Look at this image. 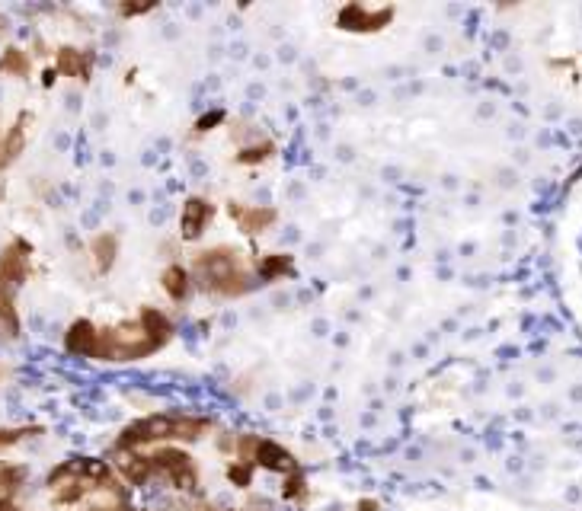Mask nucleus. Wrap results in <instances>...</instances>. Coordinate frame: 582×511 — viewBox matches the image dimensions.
<instances>
[{
	"label": "nucleus",
	"mask_w": 582,
	"mask_h": 511,
	"mask_svg": "<svg viewBox=\"0 0 582 511\" xmlns=\"http://www.w3.org/2000/svg\"><path fill=\"white\" fill-rule=\"evenodd\" d=\"M0 511H20V505H16L13 499H0Z\"/></svg>",
	"instance_id": "nucleus-25"
},
{
	"label": "nucleus",
	"mask_w": 582,
	"mask_h": 511,
	"mask_svg": "<svg viewBox=\"0 0 582 511\" xmlns=\"http://www.w3.org/2000/svg\"><path fill=\"white\" fill-rule=\"evenodd\" d=\"M212 214H215L212 202L199 199V195L186 199L183 214H180V234H183V240H199L202 230L208 227V221H212Z\"/></svg>",
	"instance_id": "nucleus-5"
},
{
	"label": "nucleus",
	"mask_w": 582,
	"mask_h": 511,
	"mask_svg": "<svg viewBox=\"0 0 582 511\" xmlns=\"http://www.w3.org/2000/svg\"><path fill=\"white\" fill-rule=\"evenodd\" d=\"M304 492V476L298 473V470H291L288 476H285V486H282V496L285 499H298Z\"/></svg>",
	"instance_id": "nucleus-22"
},
{
	"label": "nucleus",
	"mask_w": 582,
	"mask_h": 511,
	"mask_svg": "<svg viewBox=\"0 0 582 511\" xmlns=\"http://www.w3.org/2000/svg\"><path fill=\"white\" fill-rule=\"evenodd\" d=\"M231 214L237 218L244 234H260V230H266L272 221L279 218L276 208H237V205H231Z\"/></svg>",
	"instance_id": "nucleus-9"
},
{
	"label": "nucleus",
	"mask_w": 582,
	"mask_h": 511,
	"mask_svg": "<svg viewBox=\"0 0 582 511\" xmlns=\"http://www.w3.org/2000/svg\"><path fill=\"white\" fill-rule=\"evenodd\" d=\"M23 147H26V115H20V119L10 125L4 141H0V170H4L7 163H13L16 157H20Z\"/></svg>",
	"instance_id": "nucleus-10"
},
{
	"label": "nucleus",
	"mask_w": 582,
	"mask_h": 511,
	"mask_svg": "<svg viewBox=\"0 0 582 511\" xmlns=\"http://www.w3.org/2000/svg\"><path fill=\"white\" fill-rule=\"evenodd\" d=\"M26 480V470L23 467H10V464H0V499L7 496L10 489H16Z\"/></svg>",
	"instance_id": "nucleus-18"
},
{
	"label": "nucleus",
	"mask_w": 582,
	"mask_h": 511,
	"mask_svg": "<svg viewBox=\"0 0 582 511\" xmlns=\"http://www.w3.org/2000/svg\"><path fill=\"white\" fill-rule=\"evenodd\" d=\"M160 282H164V291L170 294V301H186L189 298V272L183 266H170Z\"/></svg>",
	"instance_id": "nucleus-15"
},
{
	"label": "nucleus",
	"mask_w": 582,
	"mask_h": 511,
	"mask_svg": "<svg viewBox=\"0 0 582 511\" xmlns=\"http://www.w3.org/2000/svg\"><path fill=\"white\" fill-rule=\"evenodd\" d=\"M29 272V246L23 240H13L4 256H0V282L23 285Z\"/></svg>",
	"instance_id": "nucleus-6"
},
{
	"label": "nucleus",
	"mask_w": 582,
	"mask_h": 511,
	"mask_svg": "<svg viewBox=\"0 0 582 511\" xmlns=\"http://www.w3.org/2000/svg\"><path fill=\"white\" fill-rule=\"evenodd\" d=\"M122 476H125V483H132V486H141L148 476L154 473V464H151V457H141V454H132V457H125L122 464H119Z\"/></svg>",
	"instance_id": "nucleus-14"
},
{
	"label": "nucleus",
	"mask_w": 582,
	"mask_h": 511,
	"mask_svg": "<svg viewBox=\"0 0 582 511\" xmlns=\"http://www.w3.org/2000/svg\"><path fill=\"white\" fill-rule=\"evenodd\" d=\"M192 275L205 291L224 294V298H240V294L253 288L250 272L240 262V253L231 250V246H215V250L199 253L196 262H192Z\"/></svg>",
	"instance_id": "nucleus-1"
},
{
	"label": "nucleus",
	"mask_w": 582,
	"mask_h": 511,
	"mask_svg": "<svg viewBox=\"0 0 582 511\" xmlns=\"http://www.w3.org/2000/svg\"><path fill=\"white\" fill-rule=\"evenodd\" d=\"M272 154H276V144H272V141H263V144L247 147V151H240V154H237V163H260V160H266V157H272Z\"/></svg>",
	"instance_id": "nucleus-19"
},
{
	"label": "nucleus",
	"mask_w": 582,
	"mask_h": 511,
	"mask_svg": "<svg viewBox=\"0 0 582 511\" xmlns=\"http://www.w3.org/2000/svg\"><path fill=\"white\" fill-rule=\"evenodd\" d=\"M256 272H260L263 282H276V278L295 272V266H291V256L272 253V256H263V259H260V266H256Z\"/></svg>",
	"instance_id": "nucleus-16"
},
{
	"label": "nucleus",
	"mask_w": 582,
	"mask_h": 511,
	"mask_svg": "<svg viewBox=\"0 0 582 511\" xmlns=\"http://www.w3.org/2000/svg\"><path fill=\"white\" fill-rule=\"evenodd\" d=\"M224 119V112H212V115H202V119L196 122V131H212L218 122Z\"/></svg>",
	"instance_id": "nucleus-23"
},
{
	"label": "nucleus",
	"mask_w": 582,
	"mask_h": 511,
	"mask_svg": "<svg viewBox=\"0 0 582 511\" xmlns=\"http://www.w3.org/2000/svg\"><path fill=\"white\" fill-rule=\"evenodd\" d=\"M394 20V7L381 10H365L362 4H346L336 16V26L346 32H378Z\"/></svg>",
	"instance_id": "nucleus-4"
},
{
	"label": "nucleus",
	"mask_w": 582,
	"mask_h": 511,
	"mask_svg": "<svg viewBox=\"0 0 582 511\" xmlns=\"http://www.w3.org/2000/svg\"><path fill=\"white\" fill-rule=\"evenodd\" d=\"M151 464H154V470L167 473V476H170V483H173L176 489H196V486H199V470H196V464H192V457L183 454V451H176V448H160V451L151 457Z\"/></svg>",
	"instance_id": "nucleus-3"
},
{
	"label": "nucleus",
	"mask_w": 582,
	"mask_h": 511,
	"mask_svg": "<svg viewBox=\"0 0 582 511\" xmlns=\"http://www.w3.org/2000/svg\"><path fill=\"white\" fill-rule=\"evenodd\" d=\"M90 250H93V259H96V269L109 272L112 262H116V256H119V240H116V234H100V237H93Z\"/></svg>",
	"instance_id": "nucleus-13"
},
{
	"label": "nucleus",
	"mask_w": 582,
	"mask_h": 511,
	"mask_svg": "<svg viewBox=\"0 0 582 511\" xmlns=\"http://www.w3.org/2000/svg\"><path fill=\"white\" fill-rule=\"evenodd\" d=\"M208 419H192V416H148L132 422L119 438V448H138V444L151 441H167V438H202L208 432Z\"/></svg>",
	"instance_id": "nucleus-2"
},
{
	"label": "nucleus",
	"mask_w": 582,
	"mask_h": 511,
	"mask_svg": "<svg viewBox=\"0 0 582 511\" xmlns=\"http://www.w3.org/2000/svg\"><path fill=\"white\" fill-rule=\"evenodd\" d=\"M26 435H39V428H0V451L13 448V444L23 441Z\"/></svg>",
	"instance_id": "nucleus-20"
},
{
	"label": "nucleus",
	"mask_w": 582,
	"mask_h": 511,
	"mask_svg": "<svg viewBox=\"0 0 582 511\" xmlns=\"http://www.w3.org/2000/svg\"><path fill=\"white\" fill-rule=\"evenodd\" d=\"M96 342H100V329H96L90 320H77V323H71L68 336H64V345H68V352H71V355L96 358Z\"/></svg>",
	"instance_id": "nucleus-7"
},
{
	"label": "nucleus",
	"mask_w": 582,
	"mask_h": 511,
	"mask_svg": "<svg viewBox=\"0 0 582 511\" xmlns=\"http://www.w3.org/2000/svg\"><path fill=\"white\" fill-rule=\"evenodd\" d=\"M55 71L64 74V77H80V80H84L90 74V58L84 52H77V48H61L58 58H55Z\"/></svg>",
	"instance_id": "nucleus-12"
},
{
	"label": "nucleus",
	"mask_w": 582,
	"mask_h": 511,
	"mask_svg": "<svg viewBox=\"0 0 582 511\" xmlns=\"http://www.w3.org/2000/svg\"><path fill=\"white\" fill-rule=\"evenodd\" d=\"M228 476H231V483H237V486H250L253 464H247V460H234V464L228 467Z\"/></svg>",
	"instance_id": "nucleus-21"
},
{
	"label": "nucleus",
	"mask_w": 582,
	"mask_h": 511,
	"mask_svg": "<svg viewBox=\"0 0 582 511\" xmlns=\"http://www.w3.org/2000/svg\"><path fill=\"white\" fill-rule=\"evenodd\" d=\"M138 326L148 333L154 342H160V345H167L170 342V336H173V326H170V320L164 317L160 310H154V307H144L141 310V320H138Z\"/></svg>",
	"instance_id": "nucleus-11"
},
{
	"label": "nucleus",
	"mask_w": 582,
	"mask_h": 511,
	"mask_svg": "<svg viewBox=\"0 0 582 511\" xmlns=\"http://www.w3.org/2000/svg\"><path fill=\"white\" fill-rule=\"evenodd\" d=\"M151 10H154V4H122L119 7L122 16H141V13H151Z\"/></svg>",
	"instance_id": "nucleus-24"
},
{
	"label": "nucleus",
	"mask_w": 582,
	"mask_h": 511,
	"mask_svg": "<svg viewBox=\"0 0 582 511\" xmlns=\"http://www.w3.org/2000/svg\"><path fill=\"white\" fill-rule=\"evenodd\" d=\"M253 464H260L266 470H276V473H291V470H295V464H291V454L285 448H279L276 441H256Z\"/></svg>",
	"instance_id": "nucleus-8"
},
{
	"label": "nucleus",
	"mask_w": 582,
	"mask_h": 511,
	"mask_svg": "<svg viewBox=\"0 0 582 511\" xmlns=\"http://www.w3.org/2000/svg\"><path fill=\"white\" fill-rule=\"evenodd\" d=\"M0 71L4 74H16V77H26L29 74V58L20 48H7L4 58H0Z\"/></svg>",
	"instance_id": "nucleus-17"
},
{
	"label": "nucleus",
	"mask_w": 582,
	"mask_h": 511,
	"mask_svg": "<svg viewBox=\"0 0 582 511\" xmlns=\"http://www.w3.org/2000/svg\"><path fill=\"white\" fill-rule=\"evenodd\" d=\"M359 511H378V502L375 499H365V502H359Z\"/></svg>",
	"instance_id": "nucleus-26"
}]
</instances>
